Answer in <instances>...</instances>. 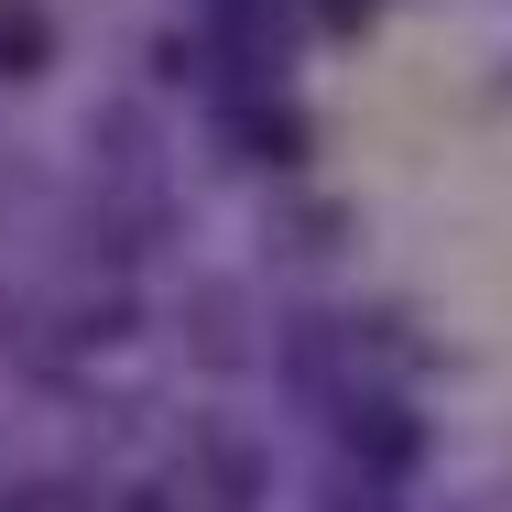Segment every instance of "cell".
I'll return each mask as SVG.
<instances>
[{
	"label": "cell",
	"instance_id": "1",
	"mask_svg": "<svg viewBox=\"0 0 512 512\" xmlns=\"http://www.w3.org/2000/svg\"><path fill=\"white\" fill-rule=\"evenodd\" d=\"M0 512H77L66 491H22V502H0Z\"/></svg>",
	"mask_w": 512,
	"mask_h": 512
}]
</instances>
